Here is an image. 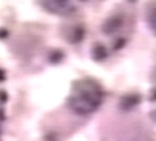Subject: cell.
I'll return each mask as SVG.
<instances>
[{"label": "cell", "instance_id": "6da1fadb", "mask_svg": "<svg viewBox=\"0 0 156 141\" xmlns=\"http://www.w3.org/2000/svg\"><path fill=\"white\" fill-rule=\"evenodd\" d=\"M104 91L97 82L90 79L79 80L73 85L68 97V107L76 115H90L100 108Z\"/></svg>", "mask_w": 156, "mask_h": 141}, {"label": "cell", "instance_id": "7a4b0ae2", "mask_svg": "<svg viewBox=\"0 0 156 141\" xmlns=\"http://www.w3.org/2000/svg\"><path fill=\"white\" fill-rule=\"evenodd\" d=\"M41 3L47 11L57 15H68L75 11L72 0H41Z\"/></svg>", "mask_w": 156, "mask_h": 141}, {"label": "cell", "instance_id": "3957f363", "mask_svg": "<svg viewBox=\"0 0 156 141\" xmlns=\"http://www.w3.org/2000/svg\"><path fill=\"white\" fill-rule=\"evenodd\" d=\"M147 21L149 24V28L152 29V32L156 35V2L155 3H151L149 7H148Z\"/></svg>", "mask_w": 156, "mask_h": 141}, {"label": "cell", "instance_id": "277c9868", "mask_svg": "<svg viewBox=\"0 0 156 141\" xmlns=\"http://www.w3.org/2000/svg\"><path fill=\"white\" fill-rule=\"evenodd\" d=\"M120 25H122V18L120 17H112L105 22L104 31H105L106 33H113L116 29H119Z\"/></svg>", "mask_w": 156, "mask_h": 141}, {"label": "cell", "instance_id": "5b68a950", "mask_svg": "<svg viewBox=\"0 0 156 141\" xmlns=\"http://www.w3.org/2000/svg\"><path fill=\"white\" fill-rule=\"evenodd\" d=\"M152 118H153V119H155V121H156V111L152 114Z\"/></svg>", "mask_w": 156, "mask_h": 141}]
</instances>
